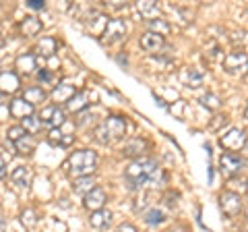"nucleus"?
<instances>
[{
    "mask_svg": "<svg viewBox=\"0 0 248 232\" xmlns=\"http://www.w3.org/2000/svg\"><path fill=\"white\" fill-rule=\"evenodd\" d=\"M219 143H221L223 149L240 151V149H244V145L248 143V139H246V133L242 129H230L228 133L219 139Z\"/></svg>",
    "mask_w": 248,
    "mask_h": 232,
    "instance_id": "6",
    "label": "nucleus"
},
{
    "mask_svg": "<svg viewBox=\"0 0 248 232\" xmlns=\"http://www.w3.org/2000/svg\"><path fill=\"white\" fill-rule=\"evenodd\" d=\"M40 120H42V125H50L52 129H60V125H64V120H66V114L58 104H52L42 110Z\"/></svg>",
    "mask_w": 248,
    "mask_h": 232,
    "instance_id": "7",
    "label": "nucleus"
},
{
    "mask_svg": "<svg viewBox=\"0 0 248 232\" xmlns=\"http://www.w3.org/2000/svg\"><path fill=\"white\" fill-rule=\"evenodd\" d=\"M15 148H17L19 153H31L35 149V139L31 135H23L17 143H15Z\"/></svg>",
    "mask_w": 248,
    "mask_h": 232,
    "instance_id": "27",
    "label": "nucleus"
},
{
    "mask_svg": "<svg viewBox=\"0 0 248 232\" xmlns=\"http://www.w3.org/2000/svg\"><path fill=\"white\" fill-rule=\"evenodd\" d=\"M145 148H147L145 139H133V141H128L122 148V153H124V156H141Z\"/></svg>",
    "mask_w": 248,
    "mask_h": 232,
    "instance_id": "24",
    "label": "nucleus"
},
{
    "mask_svg": "<svg viewBox=\"0 0 248 232\" xmlns=\"http://www.w3.org/2000/svg\"><path fill=\"white\" fill-rule=\"evenodd\" d=\"M46 98H48V94H46L42 87H27L25 94H23V99H25V102H29L31 106L46 102Z\"/></svg>",
    "mask_w": 248,
    "mask_h": 232,
    "instance_id": "21",
    "label": "nucleus"
},
{
    "mask_svg": "<svg viewBox=\"0 0 248 232\" xmlns=\"http://www.w3.org/2000/svg\"><path fill=\"white\" fill-rule=\"evenodd\" d=\"M93 135H95V141H97V143H102V145H108V143L112 141L110 135H108V131H106V127H104V122H102V125H97V127H95V131H93Z\"/></svg>",
    "mask_w": 248,
    "mask_h": 232,
    "instance_id": "30",
    "label": "nucleus"
},
{
    "mask_svg": "<svg viewBox=\"0 0 248 232\" xmlns=\"http://www.w3.org/2000/svg\"><path fill=\"white\" fill-rule=\"evenodd\" d=\"M219 207L228 218H236V215L242 212V197H240L238 193H232V191L221 193L219 195Z\"/></svg>",
    "mask_w": 248,
    "mask_h": 232,
    "instance_id": "4",
    "label": "nucleus"
},
{
    "mask_svg": "<svg viewBox=\"0 0 248 232\" xmlns=\"http://www.w3.org/2000/svg\"><path fill=\"white\" fill-rule=\"evenodd\" d=\"M21 89V79L15 73L6 71V73H0V94H17Z\"/></svg>",
    "mask_w": 248,
    "mask_h": 232,
    "instance_id": "10",
    "label": "nucleus"
},
{
    "mask_svg": "<svg viewBox=\"0 0 248 232\" xmlns=\"http://www.w3.org/2000/svg\"><path fill=\"white\" fill-rule=\"evenodd\" d=\"M21 32L25 33L27 37H33L42 32V21L35 17H25V21L21 23Z\"/></svg>",
    "mask_w": 248,
    "mask_h": 232,
    "instance_id": "22",
    "label": "nucleus"
},
{
    "mask_svg": "<svg viewBox=\"0 0 248 232\" xmlns=\"http://www.w3.org/2000/svg\"><path fill=\"white\" fill-rule=\"evenodd\" d=\"M23 131H25L27 135L33 137L35 133H40L42 131V120L37 118V116H29V118H23Z\"/></svg>",
    "mask_w": 248,
    "mask_h": 232,
    "instance_id": "26",
    "label": "nucleus"
},
{
    "mask_svg": "<svg viewBox=\"0 0 248 232\" xmlns=\"http://www.w3.org/2000/svg\"><path fill=\"white\" fill-rule=\"evenodd\" d=\"M75 94H77L75 85H71V83H60V85H56V87H54L52 98L56 99V102H64V104H66Z\"/></svg>",
    "mask_w": 248,
    "mask_h": 232,
    "instance_id": "17",
    "label": "nucleus"
},
{
    "mask_svg": "<svg viewBox=\"0 0 248 232\" xmlns=\"http://www.w3.org/2000/svg\"><path fill=\"white\" fill-rule=\"evenodd\" d=\"M89 104H91V98H89L87 91H77V94L66 102V108L71 112H83Z\"/></svg>",
    "mask_w": 248,
    "mask_h": 232,
    "instance_id": "14",
    "label": "nucleus"
},
{
    "mask_svg": "<svg viewBox=\"0 0 248 232\" xmlns=\"http://www.w3.org/2000/svg\"><path fill=\"white\" fill-rule=\"evenodd\" d=\"M37 77H40V81H50V79H52V75H50L48 71H42V73L37 75Z\"/></svg>",
    "mask_w": 248,
    "mask_h": 232,
    "instance_id": "37",
    "label": "nucleus"
},
{
    "mask_svg": "<svg viewBox=\"0 0 248 232\" xmlns=\"http://www.w3.org/2000/svg\"><path fill=\"white\" fill-rule=\"evenodd\" d=\"M246 218H248V205H246Z\"/></svg>",
    "mask_w": 248,
    "mask_h": 232,
    "instance_id": "43",
    "label": "nucleus"
},
{
    "mask_svg": "<svg viewBox=\"0 0 248 232\" xmlns=\"http://www.w3.org/2000/svg\"><path fill=\"white\" fill-rule=\"evenodd\" d=\"M110 222H112V212L110 210H97V212H93L91 218H89L91 228H95V230L108 228L110 226Z\"/></svg>",
    "mask_w": 248,
    "mask_h": 232,
    "instance_id": "15",
    "label": "nucleus"
},
{
    "mask_svg": "<svg viewBox=\"0 0 248 232\" xmlns=\"http://www.w3.org/2000/svg\"><path fill=\"white\" fill-rule=\"evenodd\" d=\"M246 193H248V182H246Z\"/></svg>",
    "mask_w": 248,
    "mask_h": 232,
    "instance_id": "44",
    "label": "nucleus"
},
{
    "mask_svg": "<svg viewBox=\"0 0 248 232\" xmlns=\"http://www.w3.org/2000/svg\"><path fill=\"white\" fill-rule=\"evenodd\" d=\"M4 226H6V224H4V218L0 215V232H4Z\"/></svg>",
    "mask_w": 248,
    "mask_h": 232,
    "instance_id": "39",
    "label": "nucleus"
},
{
    "mask_svg": "<svg viewBox=\"0 0 248 232\" xmlns=\"http://www.w3.org/2000/svg\"><path fill=\"white\" fill-rule=\"evenodd\" d=\"M35 50L40 52L42 56H52V54L58 50V42L54 40L52 35H46V37H42V40H40V44H37Z\"/></svg>",
    "mask_w": 248,
    "mask_h": 232,
    "instance_id": "23",
    "label": "nucleus"
},
{
    "mask_svg": "<svg viewBox=\"0 0 248 232\" xmlns=\"http://www.w3.org/2000/svg\"><path fill=\"white\" fill-rule=\"evenodd\" d=\"M11 181H13V184H17V187H21V189H25V187H29V181H31V172H29V168H25V166H17L11 172Z\"/></svg>",
    "mask_w": 248,
    "mask_h": 232,
    "instance_id": "18",
    "label": "nucleus"
},
{
    "mask_svg": "<svg viewBox=\"0 0 248 232\" xmlns=\"http://www.w3.org/2000/svg\"><path fill=\"white\" fill-rule=\"evenodd\" d=\"M9 112L15 116V118H29V116H33V106L29 102H25L23 98H15L11 106H9Z\"/></svg>",
    "mask_w": 248,
    "mask_h": 232,
    "instance_id": "12",
    "label": "nucleus"
},
{
    "mask_svg": "<svg viewBox=\"0 0 248 232\" xmlns=\"http://www.w3.org/2000/svg\"><path fill=\"white\" fill-rule=\"evenodd\" d=\"M242 168H244V160L236 156V153H223L219 158V170L226 176H236V174H240Z\"/></svg>",
    "mask_w": 248,
    "mask_h": 232,
    "instance_id": "8",
    "label": "nucleus"
},
{
    "mask_svg": "<svg viewBox=\"0 0 248 232\" xmlns=\"http://www.w3.org/2000/svg\"><path fill=\"white\" fill-rule=\"evenodd\" d=\"M124 176H126V181L130 182L133 189H141L145 184H149V187L155 189L166 181L164 170L159 168V164L153 158H137L133 164L126 168Z\"/></svg>",
    "mask_w": 248,
    "mask_h": 232,
    "instance_id": "1",
    "label": "nucleus"
},
{
    "mask_svg": "<svg viewBox=\"0 0 248 232\" xmlns=\"http://www.w3.org/2000/svg\"><path fill=\"white\" fill-rule=\"evenodd\" d=\"M104 127L108 131V135H110V139H122L126 135V120L122 116H108L104 120Z\"/></svg>",
    "mask_w": 248,
    "mask_h": 232,
    "instance_id": "9",
    "label": "nucleus"
},
{
    "mask_svg": "<svg viewBox=\"0 0 248 232\" xmlns=\"http://www.w3.org/2000/svg\"><path fill=\"white\" fill-rule=\"evenodd\" d=\"M2 176H4V160L0 158V179H2Z\"/></svg>",
    "mask_w": 248,
    "mask_h": 232,
    "instance_id": "38",
    "label": "nucleus"
},
{
    "mask_svg": "<svg viewBox=\"0 0 248 232\" xmlns=\"http://www.w3.org/2000/svg\"><path fill=\"white\" fill-rule=\"evenodd\" d=\"M145 222L151 224V226H155V224H161V222H164V214H161L157 207H153V210H149L145 214Z\"/></svg>",
    "mask_w": 248,
    "mask_h": 232,
    "instance_id": "31",
    "label": "nucleus"
},
{
    "mask_svg": "<svg viewBox=\"0 0 248 232\" xmlns=\"http://www.w3.org/2000/svg\"><path fill=\"white\" fill-rule=\"evenodd\" d=\"M48 141H50L52 145H68V143H73V137L66 135V133H62L60 129H50Z\"/></svg>",
    "mask_w": 248,
    "mask_h": 232,
    "instance_id": "25",
    "label": "nucleus"
},
{
    "mask_svg": "<svg viewBox=\"0 0 248 232\" xmlns=\"http://www.w3.org/2000/svg\"><path fill=\"white\" fill-rule=\"evenodd\" d=\"M29 9H35V11H40V9H44V2L42 0H29Z\"/></svg>",
    "mask_w": 248,
    "mask_h": 232,
    "instance_id": "35",
    "label": "nucleus"
},
{
    "mask_svg": "<svg viewBox=\"0 0 248 232\" xmlns=\"http://www.w3.org/2000/svg\"><path fill=\"white\" fill-rule=\"evenodd\" d=\"M244 114H246V118H248V106H246V112Z\"/></svg>",
    "mask_w": 248,
    "mask_h": 232,
    "instance_id": "42",
    "label": "nucleus"
},
{
    "mask_svg": "<svg viewBox=\"0 0 248 232\" xmlns=\"http://www.w3.org/2000/svg\"><path fill=\"white\" fill-rule=\"evenodd\" d=\"M244 151H246V156H248V145H244Z\"/></svg>",
    "mask_w": 248,
    "mask_h": 232,
    "instance_id": "41",
    "label": "nucleus"
},
{
    "mask_svg": "<svg viewBox=\"0 0 248 232\" xmlns=\"http://www.w3.org/2000/svg\"><path fill=\"white\" fill-rule=\"evenodd\" d=\"M201 104H203L205 108H209V110H217V108L221 106L219 98H217V96H213V94H205L203 98H201Z\"/></svg>",
    "mask_w": 248,
    "mask_h": 232,
    "instance_id": "32",
    "label": "nucleus"
},
{
    "mask_svg": "<svg viewBox=\"0 0 248 232\" xmlns=\"http://www.w3.org/2000/svg\"><path fill=\"white\" fill-rule=\"evenodd\" d=\"M17 68L21 73L31 75L37 68V58L33 56V54H21V56L17 58Z\"/></svg>",
    "mask_w": 248,
    "mask_h": 232,
    "instance_id": "19",
    "label": "nucleus"
},
{
    "mask_svg": "<svg viewBox=\"0 0 248 232\" xmlns=\"http://www.w3.org/2000/svg\"><path fill=\"white\" fill-rule=\"evenodd\" d=\"M95 166H97V156H95V151H91V149L73 151L71 156H68V162H66L68 174L75 176V179L91 176L93 170H95Z\"/></svg>",
    "mask_w": 248,
    "mask_h": 232,
    "instance_id": "2",
    "label": "nucleus"
},
{
    "mask_svg": "<svg viewBox=\"0 0 248 232\" xmlns=\"http://www.w3.org/2000/svg\"><path fill=\"white\" fill-rule=\"evenodd\" d=\"M223 71L230 75H246L248 73V54L234 50L223 58Z\"/></svg>",
    "mask_w": 248,
    "mask_h": 232,
    "instance_id": "3",
    "label": "nucleus"
},
{
    "mask_svg": "<svg viewBox=\"0 0 248 232\" xmlns=\"http://www.w3.org/2000/svg\"><path fill=\"white\" fill-rule=\"evenodd\" d=\"M106 191L102 187H95L91 193L85 195V207L91 212H97V210H104V203H106Z\"/></svg>",
    "mask_w": 248,
    "mask_h": 232,
    "instance_id": "11",
    "label": "nucleus"
},
{
    "mask_svg": "<svg viewBox=\"0 0 248 232\" xmlns=\"http://www.w3.org/2000/svg\"><path fill=\"white\" fill-rule=\"evenodd\" d=\"M137 11L141 13L143 19H149V21L159 17V6L153 0H141V2H137Z\"/></svg>",
    "mask_w": 248,
    "mask_h": 232,
    "instance_id": "16",
    "label": "nucleus"
},
{
    "mask_svg": "<svg viewBox=\"0 0 248 232\" xmlns=\"http://www.w3.org/2000/svg\"><path fill=\"white\" fill-rule=\"evenodd\" d=\"M149 27H151V33H157L161 37L170 33V23H166L164 19H153V21H149Z\"/></svg>",
    "mask_w": 248,
    "mask_h": 232,
    "instance_id": "28",
    "label": "nucleus"
},
{
    "mask_svg": "<svg viewBox=\"0 0 248 232\" xmlns=\"http://www.w3.org/2000/svg\"><path fill=\"white\" fill-rule=\"evenodd\" d=\"M116 232H137V228L133 226V224H122V226H118Z\"/></svg>",
    "mask_w": 248,
    "mask_h": 232,
    "instance_id": "36",
    "label": "nucleus"
},
{
    "mask_svg": "<svg viewBox=\"0 0 248 232\" xmlns=\"http://www.w3.org/2000/svg\"><path fill=\"white\" fill-rule=\"evenodd\" d=\"M184 81L188 83V87H199L201 81H203V77H201L199 71H195V68H190V71H184Z\"/></svg>",
    "mask_w": 248,
    "mask_h": 232,
    "instance_id": "29",
    "label": "nucleus"
},
{
    "mask_svg": "<svg viewBox=\"0 0 248 232\" xmlns=\"http://www.w3.org/2000/svg\"><path fill=\"white\" fill-rule=\"evenodd\" d=\"M170 232H186L184 228H174V230H170Z\"/></svg>",
    "mask_w": 248,
    "mask_h": 232,
    "instance_id": "40",
    "label": "nucleus"
},
{
    "mask_svg": "<svg viewBox=\"0 0 248 232\" xmlns=\"http://www.w3.org/2000/svg\"><path fill=\"white\" fill-rule=\"evenodd\" d=\"M6 135H9V141L17 143L19 139H21L23 135H27V133H25V131H23V127H21V125H17V127H11L9 131H6Z\"/></svg>",
    "mask_w": 248,
    "mask_h": 232,
    "instance_id": "34",
    "label": "nucleus"
},
{
    "mask_svg": "<svg viewBox=\"0 0 248 232\" xmlns=\"http://www.w3.org/2000/svg\"><path fill=\"white\" fill-rule=\"evenodd\" d=\"M126 23H124L122 19H110L106 23V29H104V37H102V42L104 44H114V42H118V40H124L126 37Z\"/></svg>",
    "mask_w": 248,
    "mask_h": 232,
    "instance_id": "5",
    "label": "nucleus"
},
{
    "mask_svg": "<svg viewBox=\"0 0 248 232\" xmlns=\"http://www.w3.org/2000/svg\"><path fill=\"white\" fill-rule=\"evenodd\" d=\"M21 222L25 228H33L37 224V218H35V210H25L21 214Z\"/></svg>",
    "mask_w": 248,
    "mask_h": 232,
    "instance_id": "33",
    "label": "nucleus"
},
{
    "mask_svg": "<svg viewBox=\"0 0 248 232\" xmlns=\"http://www.w3.org/2000/svg\"><path fill=\"white\" fill-rule=\"evenodd\" d=\"M73 189H75V193H79V195L85 197L87 193H91L93 189H95V179H93V176H81V179H75Z\"/></svg>",
    "mask_w": 248,
    "mask_h": 232,
    "instance_id": "20",
    "label": "nucleus"
},
{
    "mask_svg": "<svg viewBox=\"0 0 248 232\" xmlns=\"http://www.w3.org/2000/svg\"><path fill=\"white\" fill-rule=\"evenodd\" d=\"M141 48L147 50V52H159L161 48H164V37L157 35V33H151V32H147L143 37H141Z\"/></svg>",
    "mask_w": 248,
    "mask_h": 232,
    "instance_id": "13",
    "label": "nucleus"
}]
</instances>
